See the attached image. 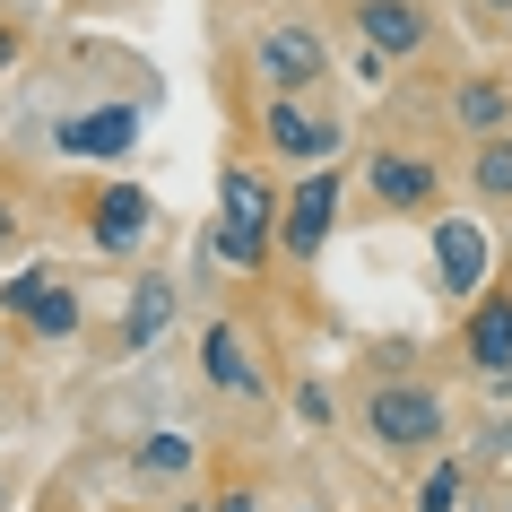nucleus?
I'll use <instances>...</instances> for the list:
<instances>
[{
    "label": "nucleus",
    "instance_id": "obj_8",
    "mask_svg": "<svg viewBox=\"0 0 512 512\" xmlns=\"http://www.w3.org/2000/svg\"><path fill=\"white\" fill-rule=\"evenodd\" d=\"M365 200L391 209V217H417V209L443 200V165L417 157V148H374V157H365Z\"/></svg>",
    "mask_w": 512,
    "mask_h": 512
},
{
    "label": "nucleus",
    "instance_id": "obj_22",
    "mask_svg": "<svg viewBox=\"0 0 512 512\" xmlns=\"http://www.w3.org/2000/svg\"><path fill=\"white\" fill-rule=\"evenodd\" d=\"M18 70V18H0V79Z\"/></svg>",
    "mask_w": 512,
    "mask_h": 512
},
{
    "label": "nucleus",
    "instance_id": "obj_9",
    "mask_svg": "<svg viewBox=\"0 0 512 512\" xmlns=\"http://www.w3.org/2000/svg\"><path fill=\"white\" fill-rule=\"evenodd\" d=\"M460 365L478 382H512V287H478L460 313Z\"/></svg>",
    "mask_w": 512,
    "mask_h": 512
},
{
    "label": "nucleus",
    "instance_id": "obj_27",
    "mask_svg": "<svg viewBox=\"0 0 512 512\" xmlns=\"http://www.w3.org/2000/svg\"><path fill=\"white\" fill-rule=\"evenodd\" d=\"M504 434H512V426H504Z\"/></svg>",
    "mask_w": 512,
    "mask_h": 512
},
{
    "label": "nucleus",
    "instance_id": "obj_14",
    "mask_svg": "<svg viewBox=\"0 0 512 512\" xmlns=\"http://www.w3.org/2000/svg\"><path fill=\"white\" fill-rule=\"evenodd\" d=\"M174 313H183V287L148 270V278L131 287V313H122V330H113V356H139V348H148V339H157L165 322H174Z\"/></svg>",
    "mask_w": 512,
    "mask_h": 512
},
{
    "label": "nucleus",
    "instance_id": "obj_12",
    "mask_svg": "<svg viewBox=\"0 0 512 512\" xmlns=\"http://www.w3.org/2000/svg\"><path fill=\"white\" fill-rule=\"evenodd\" d=\"M200 374H209V391H226V400H261V348L243 339V322L200 330Z\"/></svg>",
    "mask_w": 512,
    "mask_h": 512
},
{
    "label": "nucleus",
    "instance_id": "obj_25",
    "mask_svg": "<svg viewBox=\"0 0 512 512\" xmlns=\"http://www.w3.org/2000/svg\"><path fill=\"white\" fill-rule=\"evenodd\" d=\"M304 512H330V504H304Z\"/></svg>",
    "mask_w": 512,
    "mask_h": 512
},
{
    "label": "nucleus",
    "instance_id": "obj_16",
    "mask_svg": "<svg viewBox=\"0 0 512 512\" xmlns=\"http://www.w3.org/2000/svg\"><path fill=\"white\" fill-rule=\"evenodd\" d=\"M469 183H478L486 209H512V131H495V139L469 148Z\"/></svg>",
    "mask_w": 512,
    "mask_h": 512
},
{
    "label": "nucleus",
    "instance_id": "obj_18",
    "mask_svg": "<svg viewBox=\"0 0 512 512\" xmlns=\"http://www.w3.org/2000/svg\"><path fill=\"white\" fill-rule=\"evenodd\" d=\"M460 495H469V469H460V460H434V469H426V495H417V512H460Z\"/></svg>",
    "mask_w": 512,
    "mask_h": 512
},
{
    "label": "nucleus",
    "instance_id": "obj_11",
    "mask_svg": "<svg viewBox=\"0 0 512 512\" xmlns=\"http://www.w3.org/2000/svg\"><path fill=\"white\" fill-rule=\"evenodd\" d=\"M356 35L391 61H417L434 44V9L426 0H356Z\"/></svg>",
    "mask_w": 512,
    "mask_h": 512
},
{
    "label": "nucleus",
    "instance_id": "obj_20",
    "mask_svg": "<svg viewBox=\"0 0 512 512\" xmlns=\"http://www.w3.org/2000/svg\"><path fill=\"white\" fill-rule=\"evenodd\" d=\"M296 408L313 417V426H330V391H322V382H304V391H296Z\"/></svg>",
    "mask_w": 512,
    "mask_h": 512
},
{
    "label": "nucleus",
    "instance_id": "obj_21",
    "mask_svg": "<svg viewBox=\"0 0 512 512\" xmlns=\"http://www.w3.org/2000/svg\"><path fill=\"white\" fill-rule=\"evenodd\" d=\"M209 512H252V486H217V495H209Z\"/></svg>",
    "mask_w": 512,
    "mask_h": 512
},
{
    "label": "nucleus",
    "instance_id": "obj_26",
    "mask_svg": "<svg viewBox=\"0 0 512 512\" xmlns=\"http://www.w3.org/2000/svg\"><path fill=\"white\" fill-rule=\"evenodd\" d=\"M0 495H9V486H0Z\"/></svg>",
    "mask_w": 512,
    "mask_h": 512
},
{
    "label": "nucleus",
    "instance_id": "obj_3",
    "mask_svg": "<svg viewBox=\"0 0 512 512\" xmlns=\"http://www.w3.org/2000/svg\"><path fill=\"white\" fill-rule=\"evenodd\" d=\"M261 148L278 165H339L348 131H339V105H330L322 87H296V96H261Z\"/></svg>",
    "mask_w": 512,
    "mask_h": 512
},
{
    "label": "nucleus",
    "instance_id": "obj_17",
    "mask_svg": "<svg viewBox=\"0 0 512 512\" xmlns=\"http://www.w3.org/2000/svg\"><path fill=\"white\" fill-rule=\"evenodd\" d=\"M191 460H200V452H191V434H148V443L131 452V469L148 486H174V478H191Z\"/></svg>",
    "mask_w": 512,
    "mask_h": 512
},
{
    "label": "nucleus",
    "instance_id": "obj_24",
    "mask_svg": "<svg viewBox=\"0 0 512 512\" xmlns=\"http://www.w3.org/2000/svg\"><path fill=\"white\" fill-rule=\"evenodd\" d=\"M165 512H209V504H165Z\"/></svg>",
    "mask_w": 512,
    "mask_h": 512
},
{
    "label": "nucleus",
    "instance_id": "obj_10",
    "mask_svg": "<svg viewBox=\"0 0 512 512\" xmlns=\"http://www.w3.org/2000/svg\"><path fill=\"white\" fill-rule=\"evenodd\" d=\"M486 261H495V252H486L478 217H434V287H443L452 304L486 287Z\"/></svg>",
    "mask_w": 512,
    "mask_h": 512
},
{
    "label": "nucleus",
    "instance_id": "obj_4",
    "mask_svg": "<svg viewBox=\"0 0 512 512\" xmlns=\"http://www.w3.org/2000/svg\"><path fill=\"white\" fill-rule=\"evenodd\" d=\"M252 79L270 96H296V87H322L330 79V35L313 18H270L252 35Z\"/></svg>",
    "mask_w": 512,
    "mask_h": 512
},
{
    "label": "nucleus",
    "instance_id": "obj_15",
    "mask_svg": "<svg viewBox=\"0 0 512 512\" xmlns=\"http://www.w3.org/2000/svg\"><path fill=\"white\" fill-rule=\"evenodd\" d=\"M452 122H460V131H478V139H495V131L512 122V87H504V79H469V87L452 96Z\"/></svg>",
    "mask_w": 512,
    "mask_h": 512
},
{
    "label": "nucleus",
    "instance_id": "obj_13",
    "mask_svg": "<svg viewBox=\"0 0 512 512\" xmlns=\"http://www.w3.org/2000/svg\"><path fill=\"white\" fill-rule=\"evenodd\" d=\"M53 148H61V157H131V148H139V105L70 113V122H53Z\"/></svg>",
    "mask_w": 512,
    "mask_h": 512
},
{
    "label": "nucleus",
    "instance_id": "obj_5",
    "mask_svg": "<svg viewBox=\"0 0 512 512\" xmlns=\"http://www.w3.org/2000/svg\"><path fill=\"white\" fill-rule=\"evenodd\" d=\"M79 217H87V243L105 252V261H139L148 235H157V200L139 183H96L79 191Z\"/></svg>",
    "mask_w": 512,
    "mask_h": 512
},
{
    "label": "nucleus",
    "instance_id": "obj_1",
    "mask_svg": "<svg viewBox=\"0 0 512 512\" xmlns=\"http://www.w3.org/2000/svg\"><path fill=\"white\" fill-rule=\"evenodd\" d=\"M356 426H365V443L391 460H426L443 452V434H452V408H443V391H426V382H374L365 391V408H356Z\"/></svg>",
    "mask_w": 512,
    "mask_h": 512
},
{
    "label": "nucleus",
    "instance_id": "obj_23",
    "mask_svg": "<svg viewBox=\"0 0 512 512\" xmlns=\"http://www.w3.org/2000/svg\"><path fill=\"white\" fill-rule=\"evenodd\" d=\"M478 9H486V18H504V9H512V0H478Z\"/></svg>",
    "mask_w": 512,
    "mask_h": 512
},
{
    "label": "nucleus",
    "instance_id": "obj_19",
    "mask_svg": "<svg viewBox=\"0 0 512 512\" xmlns=\"http://www.w3.org/2000/svg\"><path fill=\"white\" fill-rule=\"evenodd\" d=\"M18 243H27V217H18V200H9V191H0V261H9V252H18Z\"/></svg>",
    "mask_w": 512,
    "mask_h": 512
},
{
    "label": "nucleus",
    "instance_id": "obj_6",
    "mask_svg": "<svg viewBox=\"0 0 512 512\" xmlns=\"http://www.w3.org/2000/svg\"><path fill=\"white\" fill-rule=\"evenodd\" d=\"M330 226H339V165H304L287 200H278V252L287 261H322Z\"/></svg>",
    "mask_w": 512,
    "mask_h": 512
},
{
    "label": "nucleus",
    "instance_id": "obj_2",
    "mask_svg": "<svg viewBox=\"0 0 512 512\" xmlns=\"http://www.w3.org/2000/svg\"><path fill=\"white\" fill-rule=\"evenodd\" d=\"M278 200H287V191H278L270 174L226 165V174H217V261L270 270V252H278Z\"/></svg>",
    "mask_w": 512,
    "mask_h": 512
},
{
    "label": "nucleus",
    "instance_id": "obj_7",
    "mask_svg": "<svg viewBox=\"0 0 512 512\" xmlns=\"http://www.w3.org/2000/svg\"><path fill=\"white\" fill-rule=\"evenodd\" d=\"M0 313L27 330V339H79V322H87L79 287H70L61 270H44V261H35V270H18L9 287H0Z\"/></svg>",
    "mask_w": 512,
    "mask_h": 512
}]
</instances>
